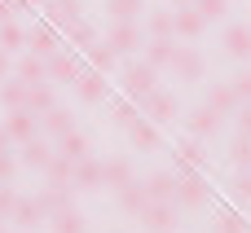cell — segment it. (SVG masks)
<instances>
[{
  "instance_id": "d6986e66",
  "label": "cell",
  "mask_w": 251,
  "mask_h": 233,
  "mask_svg": "<svg viewBox=\"0 0 251 233\" xmlns=\"http://www.w3.org/2000/svg\"><path fill=\"white\" fill-rule=\"evenodd\" d=\"M13 75H18L22 84H49V75H44V57H35V53H22V57L13 62Z\"/></svg>"
},
{
  "instance_id": "d6a6232c",
  "label": "cell",
  "mask_w": 251,
  "mask_h": 233,
  "mask_svg": "<svg viewBox=\"0 0 251 233\" xmlns=\"http://www.w3.org/2000/svg\"><path fill=\"white\" fill-rule=\"evenodd\" d=\"M22 44H26V31H22L13 18H9V22H0V48H4V53H13V48H22Z\"/></svg>"
},
{
  "instance_id": "f35d334b",
  "label": "cell",
  "mask_w": 251,
  "mask_h": 233,
  "mask_svg": "<svg viewBox=\"0 0 251 233\" xmlns=\"http://www.w3.org/2000/svg\"><path fill=\"white\" fill-rule=\"evenodd\" d=\"M234 203L251 207V167H238V176H234Z\"/></svg>"
},
{
  "instance_id": "836d02e7",
  "label": "cell",
  "mask_w": 251,
  "mask_h": 233,
  "mask_svg": "<svg viewBox=\"0 0 251 233\" xmlns=\"http://www.w3.org/2000/svg\"><path fill=\"white\" fill-rule=\"evenodd\" d=\"M150 35H176V22H172V9H154L150 22H146Z\"/></svg>"
},
{
  "instance_id": "7dc6e473",
  "label": "cell",
  "mask_w": 251,
  "mask_h": 233,
  "mask_svg": "<svg viewBox=\"0 0 251 233\" xmlns=\"http://www.w3.org/2000/svg\"><path fill=\"white\" fill-rule=\"evenodd\" d=\"M216 225H221V233H238V225H234V216H221Z\"/></svg>"
},
{
  "instance_id": "3957f363",
  "label": "cell",
  "mask_w": 251,
  "mask_h": 233,
  "mask_svg": "<svg viewBox=\"0 0 251 233\" xmlns=\"http://www.w3.org/2000/svg\"><path fill=\"white\" fill-rule=\"evenodd\" d=\"M137 110H141L150 123H168V119L176 115V97H172V93H163V88H150V93L137 101Z\"/></svg>"
},
{
  "instance_id": "9a60e30c",
  "label": "cell",
  "mask_w": 251,
  "mask_h": 233,
  "mask_svg": "<svg viewBox=\"0 0 251 233\" xmlns=\"http://www.w3.org/2000/svg\"><path fill=\"white\" fill-rule=\"evenodd\" d=\"M44 9H49V22H53V26H62V31H71V26L84 18L79 0H44Z\"/></svg>"
},
{
  "instance_id": "c3c4849f",
  "label": "cell",
  "mask_w": 251,
  "mask_h": 233,
  "mask_svg": "<svg viewBox=\"0 0 251 233\" xmlns=\"http://www.w3.org/2000/svg\"><path fill=\"white\" fill-rule=\"evenodd\" d=\"M0 150H9V137H4V128H0Z\"/></svg>"
},
{
  "instance_id": "9c48e42d",
  "label": "cell",
  "mask_w": 251,
  "mask_h": 233,
  "mask_svg": "<svg viewBox=\"0 0 251 233\" xmlns=\"http://www.w3.org/2000/svg\"><path fill=\"white\" fill-rule=\"evenodd\" d=\"M172 70H176L185 84H199L207 66H203V53H199V48H176V53H172Z\"/></svg>"
},
{
  "instance_id": "f907efd6",
  "label": "cell",
  "mask_w": 251,
  "mask_h": 233,
  "mask_svg": "<svg viewBox=\"0 0 251 233\" xmlns=\"http://www.w3.org/2000/svg\"><path fill=\"white\" fill-rule=\"evenodd\" d=\"M26 4H44V0H22V9H26Z\"/></svg>"
},
{
  "instance_id": "52a82bcc",
  "label": "cell",
  "mask_w": 251,
  "mask_h": 233,
  "mask_svg": "<svg viewBox=\"0 0 251 233\" xmlns=\"http://www.w3.org/2000/svg\"><path fill=\"white\" fill-rule=\"evenodd\" d=\"M176 203L181 207H199L203 203V176H199V167H181L176 172Z\"/></svg>"
},
{
  "instance_id": "30bf717a",
  "label": "cell",
  "mask_w": 251,
  "mask_h": 233,
  "mask_svg": "<svg viewBox=\"0 0 251 233\" xmlns=\"http://www.w3.org/2000/svg\"><path fill=\"white\" fill-rule=\"evenodd\" d=\"M225 53L234 57V62H251V26H243V22H234V26H225Z\"/></svg>"
},
{
  "instance_id": "ac0fdd59",
  "label": "cell",
  "mask_w": 251,
  "mask_h": 233,
  "mask_svg": "<svg viewBox=\"0 0 251 233\" xmlns=\"http://www.w3.org/2000/svg\"><path fill=\"white\" fill-rule=\"evenodd\" d=\"M172 53H176V44H172V35H150V44H146V62H150L154 70H163V66H172Z\"/></svg>"
},
{
  "instance_id": "e0dca14e",
  "label": "cell",
  "mask_w": 251,
  "mask_h": 233,
  "mask_svg": "<svg viewBox=\"0 0 251 233\" xmlns=\"http://www.w3.org/2000/svg\"><path fill=\"white\" fill-rule=\"evenodd\" d=\"M172 22H176V35H181V40H199V35H203V26H207V22L199 18V9H194V4L176 9V13H172Z\"/></svg>"
},
{
  "instance_id": "ee69618b",
  "label": "cell",
  "mask_w": 251,
  "mask_h": 233,
  "mask_svg": "<svg viewBox=\"0 0 251 233\" xmlns=\"http://www.w3.org/2000/svg\"><path fill=\"white\" fill-rule=\"evenodd\" d=\"M13 172H18V159H13L9 150H0V185H4V181H13Z\"/></svg>"
},
{
  "instance_id": "e575fe53",
  "label": "cell",
  "mask_w": 251,
  "mask_h": 233,
  "mask_svg": "<svg viewBox=\"0 0 251 233\" xmlns=\"http://www.w3.org/2000/svg\"><path fill=\"white\" fill-rule=\"evenodd\" d=\"M44 176H49V185H71V159L53 154V159H49V167H44Z\"/></svg>"
},
{
  "instance_id": "484cf974",
  "label": "cell",
  "mask_w": 251,
  "mask_h": 233,
  "mask_svg": "<svg viewBox=\"0 0 251 233\" xmlns=\"http://www.w3.org/2000/svg\"><path fill=\"white\" fill-rule=\"evenodd\" d=\"M53 154H57V150H49V145H44L40 137H31V141H22V163H26V167H35V172H44Z\"/></svg>"
},
{
  "instance_id": "4fadbf2b",
  "label": "cell",
  "mask_w": 251,
  "mask_h": 233,
  "mask_svg": "<svg viewBox=\"0 0 251 233\" xmlns=\"http://www.w3.org/2000/svg\"><path fill=\"white\" fill-rule=\"evenodd\" d=\"M66 189H71V185H44V189L35 194L40 216H49V220H53L57 211H66V207H71V194H66Z\"/></svg>"
},
{
  "instance_id": "8d00e7d4",
  "label": "cell",
  "mask_w": 251,
  "mask_h": 233,
  "mask_svg": "<svg viewBox=\"0 0 251 233\" xmlns=\"http://www.w3.org/2000/svg\"><path fill=\"white\" fill-rule=\"evenodd\" d=\"M53 233H84V216L71 211V207L57 211V216H53Z\"/></svg>"
},
{
  "instance_id": "f546056e",
  "label": "cell",
  "mask_w": 251,
  "mask_h": 233,
  "mask_svg": "<svg viewBox=\"0 0 251 233\" xmlns=\"http://www.w3.org/2000/svg\"><path fill=\"white\" fill-rule=\"evenodd\" d=\"M40 123H44V132H49V137H62V132H71V110L53 106V110H44V115H40Z\"/></svg>"
},
{
  "instance_id": "5bb4252c",
  "label": "cell",
  "mask_w": 251,
  "mask_h": 233,
  "mask_svg": "<svg viewBox=\"0 0 251 233\" xmlns=\"http://www.w3.org/2000/svg\"><path fill=\"white\" fill-rule=\"evenodd\" d=\"M106 44H110L119 57H128L132 48H141V31H137L132 22H115V26H110V35H106Z\"/></svg>"
},
{
  "instance_id": "ba28073f",
  "label": "cell",
  "mask_w": 251,
  "mask_h": 233,
  "mask_svg": "<svg viewBox=\"0 0 251 233\" xmlns=\"http://www.w3.org/2000/svg\"><path fill=\"white\" fill-rule=\"evenodd\" d=\"M57 48H62V35H57L49 22H40V26H31V31H26V53L49 57V53H57Z\"/></svg>"
},
{
  "instance_id": "83f0119b",
  "label": "cell",
  "mask_w": 251,
  "mask_h": 233,
  "mask_svg": "<svg viewBox=\"0 0 251 233\" xmlns=\"http://www.w3.org/2000/svg\"><path fill=\"white\" fill-rule=\"evenodd\" d=\"M57 154H62V159H71V163H75V159H84V154H88V137H84V132H75V128H71V132H62V137H57Z\"/></svg>"
},
{
  "instance_id": "f1b7e54d",
  "label": "cell",
  "mask_w": 251,
  "mask_h": 233,
  "mask_svg": "<svg viewBox=\"0 0 251 233\" xmlns=\"http://www.w3.org/2000/svg\"><path fill=\"white\" fill-rule=\"evenodd\" d=\"M57 101H53V88L49 84H26V110L31 115H44V110H53Z\"/></svg>"
},
{
  "instance_id": "b9f144b4",
  "label": "cell",
  "mask_w": 251,
  "mask_h": 233,
  "mask_svg": "<svg viewBox=\"0 0 251 233\" xmlns=\"http://www.w3.org/2000/svg\"><path fill=\"white\" fill-rule=\"evenodd\" d=\"M13 207H18V189H9V181L0 185V220L9 225V216H13Z\"/></svg>"
},
{
  "instance_id": "7c38bea8",
  "label": "cell",
  "mask_w": 251,
  "mask_h": 233,
  "mask_svg": "<svg viewBox=\"0 0 251 233\" xmlns=\"http://www.w3.org/2000/svg\"><path fill=\"white\" fill-rule=\"evenodd\" d=\"M71 185H75V189H97V185H101V163H97L93 154L75 159V163H71Z\"/></svg>"
},
{
  "instance_id": "ffe728a7",
  "label": "cell",
  "mask_w": 251,
  "mask_h": 233,
  "mask_svg": "<svg viewBox=\"0 0 251 233\" xmlns=\"http://www.w3.org/2000/svg\"><path fill=\"white\" fill-rule=\"evenodd\" d=\"M137 176H132V163L128 159H110V163H101V185H110V189H124V185H132Z\"/></svg>"
},
{
  "instance_id": "7bdbcfd3",
  "label": "cell",
  "mask_w": 251,
  "mask_h": 233,
  "mask_svg": "<svg viewBox=\"0 0 251 233\" xmlns=\"http://www.w3.org/2000/svg\"><path fill=\"white\" fill-rule=\"evenodd\" d=\"M234 93H238V101H251V66H243L238 75H234V84H229Z\"/></svg>"
},
{
  "instance_id": "681fc988",
  "label": "cell",
  "mask_w": 251,
  "mask_h": 233,
  "mask_svg": "<svg viewBox=\"0 0 251 233\" xmlns=\"http://www.w3.org/2000/svg\"><path fill=\"white\" fill-rule=\"evenodd\" d=\"M172 4H176V9H185V4H194V0H172Z\"/></svg>"
},
{
  "instance_id": "d4e9b609",
  "label": "cell",
  "mask_w": 251,
  "mask_h": 233,
  "mask_svg": "<svg viewBox=\"0 0 251 233\" xmlns=\"http://www.w3.org/2000/svg\"><path fill=\"white\" fill-rule=\"evenodd\" d=\"M106 110H110V123H115V128H128V123L141 115L132 97H106Z\"/></svg>"
},
{
  "instance_id": "603a6c76",
  "label": "cell",
  "mask_w": 251,
  "mask_h": 233,
  "mask_svg": "<svg viewBox=\"0 0 251 233\" xmlns=\"http://www.w3.org/2000/svg\"><path fill=\"white\" fill-rule=\"evenodd\" d=\"M115 194H119V211H124V216H141V207L150 203L146 185H137V181H132V185H124V189H115Z\"/></svg>"
},
{
  "instance_id": "5b68a950",
  "label": "cell",
  "mask_w": 251,
  "mask_h": 233,
  "mask_svg": "<svg viewBox=\"0 0 251 233\" xmlns=\"http://www.w3.org/2000/svg\"><path fill=\"white\" fill-rule=\"evenodd\" d=\"M137 220H141L150 233H168V229H172V220H176V203H154V198H150V203L141 207Z\"/></svg>"
},
{
  "instance_id": "277c9868",
  "label": "cell",
  "mask_w": 251,
  "mask_h": 233,
  "mask_svg": "<svg viewBox=\"0 0 251 233\" xmlns=\"http://www.w3.org/2000/svg\"><path fill=\"white\" fill-rule=\"evenodd\" d=\"M35 119H40V115H31L26 106H22V110H9V119L0 123V128H4V137H9V145L31 141V137H35Z\"/></svg>"
},
{
  "instance_id": "74e56055",
  "label": "cell",
  "mask_w": 251,
  "mask_h": 233,
  "mask_svg": "<svg viewBox=\"0 0 251 233\" xmlns=\"http://www.w3.org/2000/svg\"><path fill=\"white\" fill-rule=\"evenodd\" d=\"M194 9H199V18H203V22H216V18H225V13H229V0H194Z\"/></svg>"
},
{
  "instance_id": "ab89813d",
  "label": "cell",
  "mask_w": 251,
  "mask_h": 233,
  "mask_svg": "<svg viewBox=\"0 0 251 233\" xmlns=\"http://www.w3.org/2000/svg\"><path fill=\"white\" fill-rule=\"evenodd\" d=\"M229 159H234V167H251V137H243V132H238V141H234Z\"/></svg>"
},
{
  "instance_id": "2e32d148",
  "label": "cell",
  "mask_w": 251,
  "mask_h": 233,
  "mask_svg": "<svg viewBox=\"0 0 251 233\" xmlns=\"http://www.w3.org/2000/svg\"><path fill=\"white\" fill-rule=\"evenodd\" d=\"M185 128H190V137L207 141V137H216V128H221V115H216V110H212V106L203 101V106H199V110L190 115V123H185Z\"/></svg>"
},
{
  "instance_id": "6da1fadb",
  "label": "cell",
  "mask_w": 251,
  "mask_h": 233,
  "mask_svg": "<svg viewBox=\"0 0 251 233\" xmlns=\"http://www.w3.org/2000/svg\"><path fill=\"white\" fill-rule=\"evenodd\" d=\"M119 84H124V97H132V101H141L150 88H159V70L141 57V62H124L119 66Z\"/></svg>"
},
{
  "instance_id": "7402d4cb",
  "label": "cell",
  "mask_w": 251,
  "mask_h": 233,
  "mask_svg": "<svg viewBox=\"0 0 251 233\" xmlns=\"http://www.w3.org/2000/svg\"><path fill=\"white\" fill-rule=\"evenodd\" d=\"M0 106H4V110H22V106H26V84H22L18 75H4V79H0Z\"/></svg>"
},
{
  "instance_id": "60d3db41",
  "label": "cell",
  "mask_w": 251,
  "mask_h": 233,
  "mask_svg": "<svg viewBox=\"0 0 251 233\" xmlns=\"http://www.w3.org/2000/svg\"><path fill=\"white\" fill-rule=\"evenodd\" d=\"M66 35H71V44H75V48H88V44H93V26H88L84 18H79V22H75Z\"/></svg>"
},
{
  "instance_id": "f6af8a7d",
  "label": "cell",
  "mask_w": 251,
  "mask_h": 233,
  "mask_svg": "<svg viewBox=\"0 0 251 233\" xmlns=\"http://www.w3.org/2000/svg\"><path fill=\"white\" fill-rule=\"evenodd\" d=\"M238 132H243V137H251V101H243V106H238Z\"/></svg>"
},
{
  "instance_id": "d590c367",
  "label": "cell",
  "mask_w": 251,
  "mask_h": 233,
  "mask_svg": "<svg viewBox=\"0 0 251 233\" xmlns=\"http://www.w3.org/2000/svg\"><path fill=\"white\" fill-rule=\"evenodd\" d=\"M106 13H110L115 22H132V18L141 13V0H106Z\"/></svg>"
},
{
  "instance_id": "44dd1931",
  "label": "cell",
  "mask_w": 251,
  "mask_h": 233,
  "mask_svg": "<svg viewBox=\"0 0 251 233\" xmlns=\"http://www.w3.org/2000/svg\"><path fill=\"white\" fill-rule=\"evenodd\" d=\"M146 194H150L154 203H176V176H172V172L146 176Z\"/></svg>"
},
{
  "instance_id": "8fae6325",
  "label": "cell",
  "mask_w": 251,
  "mask_h": 233,
  "mask_svg": "<svg viewBox=\"0 0 251 233\" xmlns=\"http://www.w3.org/2000/svg\"><path fill=\"white\" fill-rule=\"evenodd\" d=\"M128 141L141 150V154H150V150H159V123H150L146 115H137L132 123H128Z\"/></svg>"
},
{
  "instance_id": "4316f807",
  "label": "cell",
  "mask_w": 251,
  "mask_h": 233,
  "mask_svg": "<svg viewBox=\"0 0 251 233\" xmlns=\"http://www.w3.org/2000/svg\"><path fill=\"white\" fill-rule=\"evenodd\" d=\"M88 66L101 70V75H110V70L119 66V53H115L110 44H97V40H93V44H88Z\"/></svg>"
},
{
  "instance_id": "7a4b0ae2",
  "label": "cell",
  "mask_w": 251,
  "mask_h": 233,
  "mask_svg": "<svg viewBox=\"0 0 251 233\" xmlns=\"http://www.w3.org/2000/svg\"><path fill=\"white\" fill-rule=\"evenodd\" d=\"M71 84H75V97H79L84 106H97V101H106V93H110L106 75H101V70H93V66H79Z\"/></svg>"
},
{
  "instance_id": "4dcf8cb0",
  "label": "cell",
  "mask_w": 251,
  "mask_h": 233,
  "mask_svg": "<svg viewBox=\"0 0 251 233\" xmlns=\"http://www.w3.org/2000/svg\"><path fill=\"white\" fill-rule=\"evenodd\" d=\"M13 225H22V229H35L44 216H40V207H35V198H18V207H13V216H9Z\"/></svg>"
},
{
  "instance_id": "8992f818",
  "label": "cell",
  "mask_w": 251,
  "mask_h": 233,
  "mask_svg": "<svg viewBox=\"0 0 251 233\" xmlns=\"http://www.w3.org/2000/svg\"><path fill=\"white\" fill-rule=\"evenodd\" d=\"M75 70H79V62H75V53H66V48H57V53L44 57V75H49V84H71Z\"/></svg>"
},
{
  "instance_id": "bcb514c9",
  "label": "cell",
  "mask_w": 251,
  "mask_h": 233,
  "mask_svg": "<svg viewBox=\"0 0 251 233\" xmlns=\"http://www.w3.org/2000/svg\"><path fill=\"white\" fill-rule=\"evenodd\" d=\"M4 75H13V57H9V53L0 48V79H4Z\"/></svg>"
},
{
  "instance_id": "816d5d0a",
  "label": "cell",
  "mask_w": 251,
  "mask_h": 233,
  "mask_svg": "<svg viewBox=\"0 0 251 233\" xmlns=\"http://www.w3.org/2000/svg\"><path fill=\"white\" fill-rule=\"evenodd\" d=\"M0 233H4V220H0Z\"/></svg>"
},
{
  "instance_id": "cb8c5ba5",
  "label": "cell",
  "mask_w": 251,
  "mask_h": 233,
  "mask_svg": "<svg viewBox=\"0 0 251 233\" xmlns=\"http://www.w3.org/2000/svg\"><path fill=\"white\" fill-rule=\"evenodd\" d=\"M207 106L225 119V115H238V106H243V101H238V93H234L229 84H216V88H212V97H207Z\"/></svg>"
},
{
  "instance_id": "1f68e13d",
  "label": "cell",
  "mask_w": 251,
  "mask_h": 233,
  "mask_svg": "<svg viewBox=\"0 0 251 233\" xmlns=\"http://www.w3.org/2000/svg\"><path fill=\"white\" fill-rule=\"evenodd\" d=\"M181 167H203V145H199V137H185V141H181L176 172H181Z\"/></svg>"
}]
</instances>
